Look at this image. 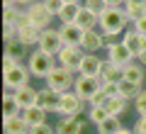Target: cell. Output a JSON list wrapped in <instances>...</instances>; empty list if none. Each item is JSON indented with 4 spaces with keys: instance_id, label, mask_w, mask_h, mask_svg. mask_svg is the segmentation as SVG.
<instances>
[{
    "instance_id": "1",
    "label": "cell",
    "mask_w": 146,
    "mask_h": 134,
    "mask_svg": "<svg viewBox=\"0 0 146 134\" xmlns=\"http://www.w3.org/2000/svg\"><path fill=\"white\" fill-rule=\"evenodd\" d=\"M127 12H124V7H110L105 15H100V27L98 29L102 32L107 39H112V37H119V34H124V27H127Z\"/></svg>"
},
{
    "instance_id": "2",
    "label": "cell",
    "mask_w": 146,
    "mask_h": 134,
    "mask_svg": "<svg viewBox=\"0 0 146 134\" xmlns=\"http://www.w3.org/2000/svg\"><path fill=\"white\" fill-rule=\"evenodd\" d=\"M76 76H78V73H73V71H68V68H63V66L56 63V66L49 71V76L44 78V85L51 88V90H58V93H68V90H73Z\"/></svg>"
},
{
    "instance_id": "3",
    "label": "cell",
    "mask_w": 146,
    "mask_h": 134,
    "mask_svg": "<svg viewBox=\"0 0 146 134\" xmlns=\"http://www.w3.org/2000/svg\"><path fill=\"white\" fill-rule=\"evenodd\" d=\"M56 66V56H51V54L42 51V49H34V51L29 54V63H27V68H29L32 78H46L49 71Z\"/></svg>"
},
{
    "instance_id": "4",
    "label": "cell",
    "mask_w": 146,
    "mask_h": 134,
    "mask_svg": "<svg viewBox=\"0 0 146 134\" xmlns=\"http://www.w3.org/2000/svg\"><path fill=\"white\" fill-rule=\"evenodd\" d=\"M85 49L83 47H71V44H63V49L58 51V56H56V63L58 66H63V68H68V71H73V73H78L80 71V63H83V59H85Z\"/></svg>"
},
{
    "instance_id": "5",
    "label": "cell",
    "mask_w": 146,
    "mask_h": 134,
    "mask_svg": "<svg viewBox=\"0 0 146 134\" xmlns=\"http://www.w3.org/2000/svg\"><path fill=\"white\" fill-rule=\"evenodd\" d=\"M83 112H88V103H83L73 90L61 93V103H58V110H56L58 117H76V115H83Z\"/></svg>"
},
{
    "instance_id": "6",
    "label": "cell",
    "mask_w": 146,
    "mask_h": 134,
    "mask_svg": "<svg viewBox=\"0 0 146 134\" xmlns=\"http://www.w3.org/2000/svg\"><path fill=\"white\" fill-rule=\"evenodd\" d=\"M29 78H32V73H29V68H27V66H22V61L17 63V66L3 71L5 90H17V88H22V85H29Z\"/></svg>"
},
{
    "instance_id": "7",
    "label": "cell",
    "mask_w": 146,
    "mask_h": 134,
    "mask_svg": "<svg viewBox=\"0 0 146 134\" xmlns=\"http://www.w3.org/2000/svg\"><path fill=\"white\" fill-rule=\"evenodd\" d=\"M102 88V83H100V78H88V76H76V83H73V93L78 95L83 103L90 105V100L98 95V90Z\"/></svg>"
},
{
    "instance_id": "8",
    "label": "cell",
    "mask_w": 146,
    "mask_h": 134,
    "mask_svg": "<svg viewBox=\"0 0 146 134\" xmlns=\"http://www.w3.org/2000/svg\"><path fill=\"white\" fill-rule=\"evenodd\" d=\"M27 17H29V22H32L34 27H39V29H49V27H51V22L56 20V17L49 12V7L44 5V0L32 3V5L27 7Z\"/></svg>"
},
{
    "instance_id": "9",
    "label": "cell",
    "mask_w": 146,
    "mask_h": 134,
    "mask_svg": "<svg viewBox=\"0 0 146 134\" xmlns=\"http://www.w3.org/2000/svg\"><path fill=\"white\" fill-rule=\"evenodd\" d=\"M42 51L51 54V56H58V51L63 49V39H61V32H58V27H49V29L42 32V39H39V47Z\"/></svg>"
},
{
    "instance_id": "10",
    "label": "cell",
    "mask_w": 146,
    "mask_h": 134,
    "mask_svg": "<svg viewBox=\"0 0 146 134\" xmlns=\"http://www.w3.org/2000/svg\"><path fill=\"white\" fill-rule=\"evenodd\" d=\"M105 51H107V61L110 63H117V66H129L131 61H136L134 54H131L122 41H107Z\"/></svg>"
},
{
    "instance_id": "11",
    "label": "cell",
    "mask_w": 146,
    "mask_h": 134,
    "mask_svg": "<svg viewBox=\"0 0 146 134\" xmlns=\"http://www.w3.org/2000/svg\"><path fill=\"white\" fill-rule=\"evenodd\" d=\"M85 124H88V117H83V115H76V117H61L56 122V132L58 134H83Z\"/></svg>"
},
{
    "instance_id": "12",
    "label": "cell",
    "mask_w": 146,
    "mask_h": 134,
    "mask_svg": "<svg viewBox=\"0 0 146 134\" xmlns=\"http://www.w3.org/2000/svg\"><path fill=\"white\" fill-rule=\"evenodd\" d=\"M80 47H83L88 54H98L100 49L107 47V37H105L100 29H88V32L83 34V41H80Z\"/></svg>"
},
{
    "instance_id": "13",
    "label": "cell",
    "mask_w": 146,
    "mask_h": 134,
    "mask_svg": "<svg viewBox=\"0 0 146 134\" xmlns=\"http://www.w3.org/2000/svg\"><path fill=\"white\" fill-rule=\"evenodd\" d=\"M58 103H61V93L58 90H51V88H39V93H36V105L44 107L46 112H56L58 110Z\"/></svg>"
},
{
    "instance_id": "14",
    "label": "cell",
    "mask_w": 146,
    "mask_h": 134,
    "mask_svg": "<svg viewBox=\"0 0 146 134\" xmlns=\"http://www.w3.org/2000/svg\"><path fill=\"white\" fill-rule=\"evenodd\" d=\"M124 78H127L124 76V66H117V63L105 61L102 73H100V83H102V85H119Z\"/></svg>"
},
{
    "instance_id": "15",
    "label": "cell",
    "mask_w": 146,
    "mask_h": 134,
    "mask_svg": "<svg viewBox=\"0 0 146 134\" xmlns=\"http://www.w3.org/2000/svg\"><path fill=\"white\" fill-rule=\"evenodd\" d=\"M102 66L105 61L98 56V54H85L83 63H80V76H88V78H100V73H102Z\"/></svg>"
},
{
    "instance_id": "16",
    "label": "cell",
    "mask_w": 146,
    "mask_h": 134,
    "mask_svg": "<svg viewBox=\"0 0 146 134\" xmlns=\"http://www.w3.org/2000/svg\"><path fill=\"white\" fill-rule=\"evenodd\" d=\"M36 93H39V90H36V88H32V85H22V88H17V90H12V95H15L20 110L34 107V105H36Z\"/></svg>"
},
{
    "instance_id": "17",
    "label": "cell",
    "mask_w": 146,
    "mask_h": 134,
    "mask_svg": "<svg viewBox=\"0 0 146 134\" xmlns=\"http://www.w3.org/2000/svg\"><path fill=\"white\" fill-rule=\"evenodd\" d=\"M42 32H44V29H39V27H34V25L29 22V25H25V27L17 29V39H20L25 47H39Z\"/></svg>"
},
{
    "instance_id": "18",
    "label": "cell",
    "mask_w": 146,
    "mask_h": 134,
    "mask_svg": "<svg viewBox=\"0 0 146 134\" xmlns=\"http://www.w3.org/2000/svg\"><path fill=\"white\" fill-rule=\"evenodd\" d=\"M122 44H124L127 49H129L131 54H134V59H139L141 49H144V34H139L136 29H127L124 34H122Z\"/></svg>"
},
{
    "instance_id": "19",
    "label": "cell",
    "mask_w": 146,
    "mask_h": 134,
    "mask_svg": "<svg viewBox=\"0 0 146 134\" xmlns=\"http://www.w3.org/2000/svg\"><path fill=\"white\" fill-rule=\"evenodd\" d=\"M58 32H61L63 44H71V47H80L83 34H85L78 25H58Z\"/></svg>"
},
{
    "instance_id": "20",
    "label": "cell",
    "mask_w": 146,
    "mask_h": 134,
    "mask_svg": "<svg viewBox=\"0 0 146 134\" xmlns=\"http://www.w3.org/2000/svg\"><path fill=\"white\" fill-rule=\"evenodd\" d=\"M3 129H5V134H29L32 127L27 124V119L22 115H17V117L3 119Z\"/></svg>"
},
{
    "instance_id": "21",
    "label": "cell",
    "mask_w": 146,
    "mask_h": 134,
    "mask_svg": "<svg viewBox=\"0 0 146 134\" xmlns=\"http://www.w3.org/2000/svg\"><path fill=\"white\" fill-rule=\"evenodd\" d=\"M80 10H83V3H66L61 10V15L56 17L61 25H76V20H78Z\"/></svg>"
},
{
    "instance_id": "22",
    "label": "cell",
    "mask_w": 146,
    "mask_h": 134,
    "mask_svg": "<svg viewBox=\"0 0 146 134\" xmlns=\"http://www.w3.org/2000/svg\"><path fill=\"white\" fill-rule=\"evenodd\" d=\"M124 76H127V81L136 83V85H144V81H146V68H144V63L131 61L129 66H124Z\"/></svg>"
},
{
    "instance_id": "23",
    "label": "cell",
    "mask_w": 146,
    "mask_h": 134,
    "mask_svg": "<svg viewBox=\"0 0 146 134\" xmlns=\"http://www.w3.org/2000/svg\"><path fill=\"white\" fill-rule=\"evenodd\" d=\"M17 115H22L20 105H17V100H15V95H12V90H5V95H3V119L17 117Z\"/></svg>"
},
{
    "instance_id": "24",
    "label": "cell",
    "mask_w": 146,
    "mask_h": 134,
    "mask_svg": "<svg viewBox=\"0 0 146 134\" xmlns=\"http://www.w3.org/2000/svg\"><path fill=\"white\" fill-rule=\"evenodd\" d=\"M76 25H78L83 32L98 29V27H100V17L95 15V12H90L88 7H83V10H80V15H78V20H76Z\"/></svg>"
},
{
    "instance_id": "25",
    "label": "cell",
    "mask_w": 146,
    "mask_h": 134,
    "mask_svg": "<svg viewBox=\"0 0 146 134\" xmlns=\"http://www.w3.org/2000/svg\"><path fill=\"white\" fill-rule=\"evenodd\" d=\"M46 110L44 107H39V105H34V107H29V110H22V117L27 119V124L29 127H36V124H44L46 122Z\"/></svg>"
},
{
    "instance_id": "26",
    "label": "cell",
    "mask_w": 146,
    "mask_h": 134,
    "mask_svg": "<svg viewBox=\"0 0 146 134\" xmlns=\"http://www.w3.org/2000/svg\"><path fill=\"white\" fill-rule=\"evenodd\" d=\"M107 112L112 115V117H122V115L127 112V107H129V100L127 98H122V95H115V98H110L107 100Z\"/></svg>"
},
{
    "instance_id": "27",
    "label": "cell",
    "mask_w": 146,
    "mask_h": 134,
    "mask_svg": "<svg viewBox=\"0 0 146 134\" xmlns=\"http://www.w3.org/2000/svg\"><path fill=\"white\" fill-rule=\"evenodd\" d=\"M27 49L20 39H12V41H5V56H12L15 61H22V59L27 56Z\"/></svg>"
},
{
    "instance_id": "28",
    "label": "cell",
    "mask_w": 146,
    "mask_h": 134,
    "mask_svg": "<svg viewBox=\"0 0 146 134\" xmlns=\"http://www.w3.org/2000/svg\"><path fill=\"white\" fill-rule=\"evenodd\" d=\"M110 117V112H107V107L105 105H88V122L90 124H102L105 119Z\"/></svg>"
},
{
    "instance_id": "29",
    "label": "cell",
    "mask_w": 146,
    "mask_h": 134,
    "mask_svg": "<svg viewBox=\"0 0 146 134\" xmlns=\"http://www.w3.org/2000/svg\"><path fill=\"white\" fill-rule=\"evenodd\" d=\"M139 93H141V85H136V83L127 81V78L119 83V95H122V98H127L129 103H134V98H136Z\"/></svg>"
},
{
    "instance_id": "30",
    "label": "cell",
    "mask_w": 146,
    "mask_h": 134,
    "mask_svg": "<svg viewBox=\"0 0 146 134\" xmlns=\"http://www.w3.org/2000/svg\"><path fill=\"white\" fill-rule=\"evenodd\" d=\"M122 127H124V124L119 122V117H112V115H110L102 124H98V134H117Z\"/></svg>"
},
{
    "instance_id": "31",
    "label": "cell",
    "mask_w": 146,
    "mask_h": 134,
    "mask_svg": "<svg viewBox=\"0 0 146 134\" xmlns=\"http://www.w3.org/2000/svg\"><path fill=\"white\" fill-rule=\"evenodd\" d=\"M124 12H127V20L129 22H136L146 15V5H134V3H127L124 5Z\"/></svg>"
},
{
    "instance_id": "32",
    "label": "cell",
    "mask_w": 146,
    "mask_h": 134,
    "mask_svg": "<svg viewBox=\"0 0 146 134\" xmlns=\"http://www.w3.org/2000/svg\"><path fill=\"white\" fill-rule=\"evenodd\" d=\"M83 7H88L90 12H95V15H105V12L110 10V3L107 0H83Z\"/></svg>"
},
{
    "instance_id": "33",
    "label": "cell",
    "mask_w": 146,
    "mask_h": 134,
    "mask_svg": "<svg viewBox=\"0 0 146 134\" xmlns=\"http://www.w3.org/2000/svg\"><path fill=\"white\" fill-rule=\"evenodd\" d=\"M20 12V5H3V25H15Z\"/></svg>"
},
{
    "instance_id": "34",
    "label": "cell",
    "mask_w": 146,
    "mask_h": 134,
    "mask_svg": "<svg viewBox=\"0 0 146 134\" xmlns=\"http://www.w3.org/2000/svg\"><path fill=\"white\" fill-rule=\"evenodd\" d=\"M134 110L139 115H146V88H141V93L134 98Z\"/></svg>"
},
{
    "instance_id": "35",
    "label": "cell",
    "mask_w": 146,
    "mask_h": 134,
    "mask_svg": "<svg viewBox=\"0 0 146 134\" xmlns=\"http://www.w3.org/2000/svg\"><path fill=\"white\" fill-rule=\"evenodd\" d=\"M29 134H56V124H49V122L36 124V127L29 129Z\"/></svg>"
},
{
    "instance_id": "36",
    "label": "cell",
    "mask_w": 146,
    "mask_h": 134,
    "mask_svg": "<svg viewBox=\"0 0 146 134\" xmlns=\"http://www.w3.org/2000/svg\"><path fill=\"white\" fill-rule=\"evenodd\" d=\"M44 5L49 7V12H51L54 17H58V15H61V10H63V5H66V3H63V0H44Z\"/></svg>"
},
{
    "instance_id": "37",
    "label": "cell",
    "mask_w": 146,
    "mask_h": 134,
    "mask_svg": "<svg viewBox=\"0 0 146 134\" xmlns=\"http://www.w3.org/2000/svg\"><path fill=\"white\" fill-rule=\"evenodd\" d=\"M3 39H5V41L17 39V27L15 25H3Z\"/></svg>"
},
{
    "instance_id": "38",
    "label": "cell",
    "mask_w": 146,
    "mask_h": 134,
    "mask_svg": "<svg viewBox=\"0 0 146 134\" xmlns=\"http://www.w3.org/2000/svg\"><path fill=\"white\" fill-rule=\"evenodd\" d=\"M131 129H134V134H146V115H139Z\"/></svg>"
},
{
    "instance_id": "39",
    "label": "cell",
    "mask_w": 146,
    "mask_h": 134,
    "mask_svg": "<svg viewBox=\"0 0 146 134\" xmlns=\"http://www.w3.org/2000/svg\"><path fill=\"white\" fill-rule=\"evenodd\" d=\"M107 100H110V95L105 93V88H100V90H98V95H95V98L90 100V105H107Z\"/></svg>"
},
{
    "instance_id": "40",
    "label": "cell",
    "mask_w": 146,
    "mask_h": 134,
    "mask_svg": "<svg viewBox=\"0 0 146 134\" xmlns=\"http://www.w3.org/2000/svg\"><path fill=\"white\" fill-rule=\"evenodd\" d=\"M131 29H136V32H139V34H144V37H146V15L141 17V20L131 22Z\"/></svg>"
},
{
    "instance_id": "41",
    "label": "cell",
    "mask_w": 146,
    "mask_h": 134,
    "mask_svg": "<svg viewBox=\"0 0 146 134\" xmlns=\"http://www.w3.org/2000/svg\"><path fill=\"white\" fill-rule=\"evenodd\" d=\"M105 93L110 95V98H115V95H119V85H102Z\"/></svg>"
},
{
    "instance_id": "42",
    "label": "cell",
    "mask_w": 146,
    "mask_h": 134,
    "mask_svg": "<svg viewBox=\"0 0 146 134\" xmlns=\"http://www.w3.org/2000/svg\"><path fill=\"white\" fill-rule=\"evenodd\" d=\"M136 61L146 66V37H144V49H141V54H139V59H136Z\"/></svg>"
},
{
    "instance_id": "43",
    "label": "cell",
    "mask_w": 146,
    "mask_h": 134,
    "mask_svg": "<svg viewBox=\"0 0 146 134\" xmlns=\"http://www.w3.org/2000/svg\"><path fill=\"white\" fill-rule=\"evenodd\" d=\"M107 3H110V7H124L127 0H107Z\"/></svg>"
},
{
    "instance_id": "44",
    "label": "cell",
    "mask_w": 146,
    "mask_h": 134,
    "mask_svg": "<svg viewBox=\"0 0 146 134\" xmlns=\"http://www.w3.org/2000/svg\"><path fill=\"white\" fill-rule=\"evenodd\" d=\"M32 3H36V0H15V5H25V7H29Z\"/></svg>"
},
{
    "instance_id": "45",
    "label": "cell",
    "mask_w": 146,
    "mask_h": 134,
    "mask_svg": "<svg viewBox=\"0 0 146 134\" xmlns=\"http://www.w3.org/2000/svg\"><path fill=\"white\" fill-rule=\"evenodd\" d=\"M117 134H134V129H131V127H122Z\"/></svg>"
},
{
    "instance_id": "46",
    "label": "cell",
    "mask_w": 146,
    "mask_h": 134,
    "mask_svg": "<svg viewBox=\"0 0 146 134\" xmlns=\"http://www.w3.org/2000/svg\"><path fill=\"white\" fill-rule=\"evenodd\" d=\"M127 3H134V5H146V0H127ZM124 3V5H127Z\"/></svg>"
},
{
    "instance_id": "47",
    "label": "cell",
    "mask_w": 146,
    "mask_h": 134,
    "mask_svg": "<svg viewBox=\"0 0 146 134\" xmlns=\"http://www.w3.org/2000/svg\"><path fill=\"white\" fill-rule=\"evenodd\" d=\"M63 3H83V0H63Z\"/></svg>"
},
{
    "instance_id": "48",
    "label": "cell",
    "mask_w": 146,
    "mask_h": 134,
    "mask_svg": "<svg viewBox=\"0 0 146 134\" xmlns=\"http://www.w3.org/2000/svg\"><path fill=\"white\" fill-rule=\"evenodd\" d=\"M56 134H58V132H56Z\"/></svg>"
}]
</instances>
